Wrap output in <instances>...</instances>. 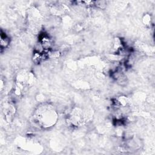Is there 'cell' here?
<instances>
[{"mask_svg":"<svg viewBox=\"0 0 155 155\" xmlns=\"http://www.w3.org/2000/svg\"><path fill=\"white\" fill-rule=\"evenodd\" d=\"M35 122L42 128H50L57 122L58 114L54 107L48 103H41L34 113Z\"/></svg>","mask_w":155,"mask_h":155,"instance_id":"6da1fadb","label":"cell"},{"mask_svg":"<svg viewBox=\"0 0 155 155\" xmlns=\"http://www.w3.org/2000/svg\"><path fill=\"white\" fill-rule=\"evenodd\" d=\"M10 42V39L9 37L7 35V34H5V32H4L1 30V41H0L1 50L4 49V48H6L9 45Z\"/></svg>","mask_w":155,"mask_h":155,"instance_id":"7a4b0ae2","label":"cell"},{"mask_svg":"<svg viewBox=\"0 0 155 155\" xmlns=\"http://www.w3.org/2000/svg\"><path fill=\"white\" fill-rule=\"evenodd\" d=\"M142 21L143 24L146 25H149L151 22V16L149 14H145L142 18Z\"/></svg>","mask_w":155,"mask_h":155,"instance_id":"3957f363","label":"cell"}]
</instances>
